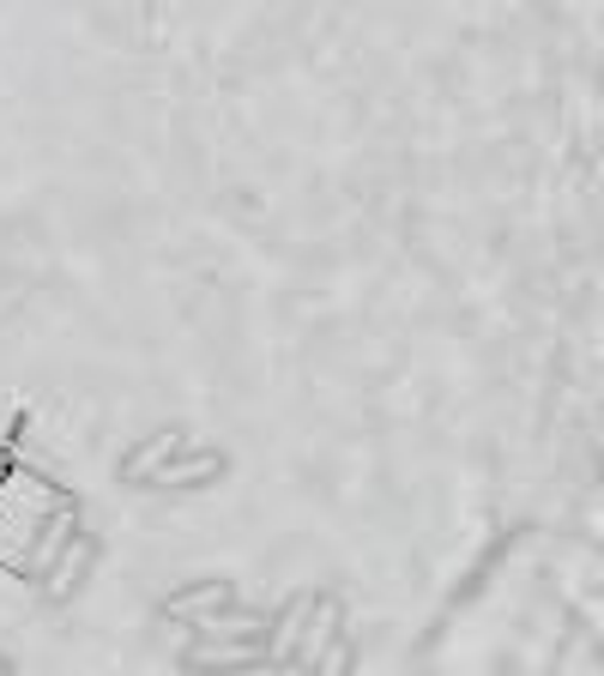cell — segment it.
<instances>
[{
    "label": "cell",
    "instance_id": "2",
    "mask_svg": "<svg viewBox=\"0 0 604 676\" xmlns=\"http://www.w3.org/2000/svg\"><path fill=\"white\" fill-rule=\"evenodd\" d=\"M176 448H188V441H182V436H158V441H151V448H139L134 459H127V483H139L151 465H158V459H170Z\"/></svg>",
    "mask_w": 604,
    "mask_h": 676
},
{
    "label": "cell",
    "instance_id": "3",
    "mask_svg": "<svg viewBox=\"0 0 604 676\" xmlns=\"http://www.w3.org/2000/svg\"><path fill=\"white\" fill-rule=\"evenodd\" d=\"M92 562V544L85 538H73V562L67 568H55V580H49V592H73V580H80V568Z\"/></svg>",
    "mask_w": 604,
    "mask_h": 676
},
{
    "label": "cell",
    "instance_id": "1",
    "mask_svg": "<svg viewBox=\"0 0 604 676\" xmlns=\"http://www.w3.org/2000/svg\"><path fill=\"white\" fill-rule=\"evenodd\" d=\"M218 471H224L218 453H188L182 465H163L151 483H158V490H182V483H205V478H218Z\"/></svg>",
    "mask_w": 604,
    "mask_h": 676
}]
</instances>
